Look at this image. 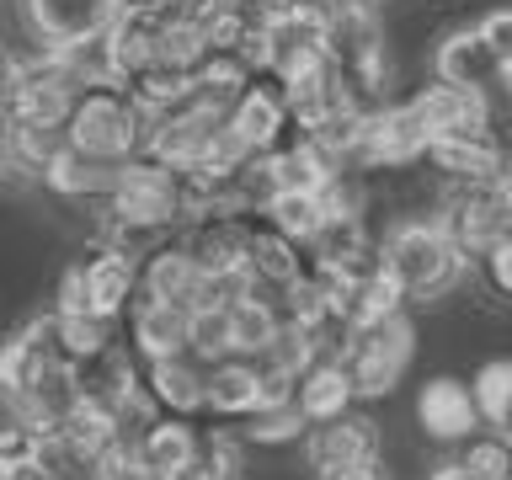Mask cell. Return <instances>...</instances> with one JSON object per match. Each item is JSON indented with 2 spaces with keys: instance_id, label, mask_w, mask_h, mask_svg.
I'll list each match as a JSON object with an SVG mask.
<instances>
[{
  "instance_id": "1",
  "label": "cell",
  "mask_w": 512,
  "mask_h": 480,
  "mask_svg": "<svg viewBox=\"0 0 512 480\" xmlns=\"http://www.w3.org/2000/svg\"><path fill=\"white\" fill-rule=\"evenodd\" d=\"M379 256L390 267V278L406 288L411 304H438L464 283V272L475 262L454 246V235L443 230L438 219H395L379 240Z\"/></svg>"
},
{
  "instance_id": "2",
  "label": "cell",
  "mask_w": 512,
  "mask_h": 480,
  "mask_svg": "<svg viewBox=\"0 0 512 480\" xmlns=\"http://www.w3.org/2000/svg\"><path fill=\"white\" fill-rule=\"evenodd\" d=\"M411 352H416V331L406 315H390V320H374V326H352L347 331V347H342V363L352 384H358V400H379L390 395L411 368Z\"/></svg>"
},
{
  "instance_id": "3",
  "label": "cell",
  "mask_w": 512,
  "mask_h": 480,
  "mask_svg": "<svg viewBox=\"0 0 512 480\" xmlns=\"http://www.w3.org/2000/svg\"><path fill=\"white\" fill-rule=\"evenodd\" d=\"M16 6H22L32 38L54 54L107 38V27L118 22V0H16Z\"/></svg>"
},
{
  "instance_id": "4",
  "label": "cell",
  "mask_w": 512,
  "mask_h": 480,
  "mask_svg": "<svg viewBox=\"0 0 512 480\" xmlns=\"http://www.w3.org/2000/svg\"><path fill=\"white\" fill-rule=\"evenodd\" d=\"M411 416H416V432L427 443H443V448H459L470 432H480V406H475V390L454 374H438L427 379L411 400Z\"/></svg>"
},
{
  "instance_id": "5",
  "label": "cell",
  "mask_w": 512,
  "mask_h": 480,
  "mask_svg": "<svg viewBox=\"0 0 512 480\" xmlns=\"http://www.w3.org/2000/svg\"><path fill=\"white\" fill-rule=\"evenodd\" d=\"M224 123L240 134V144H246L251 155H272L278 144H288L299 134L294 118H288V102H283V86L278 75H256L246 91L230 102V112H224Z\"/></svg>"
},
{
  "instance_id": "6",
  "label": "cell",
  "mask_w": 512,
  "mask_h": 480,
  "mask_svg": "<svg viewBox=\"0 0 512 480\" xmlns=\"http://www.w3.org/2000/svg\"><path fill=\"white\" fill-rule=\"evenodd\" d=\"M422 166L438 182H496L507 166V139L496 128H459V134H438L427 144Z\"/></svg>"
},
{
  "instance_id": "7",
  "label": "cell",
  "mask_w": 512,
  "mask_h": 480,
  "mask_svg": "<svg viewBox=\"0 0 512 480\" xmlns=\"http://www.w3.org/2000/svg\"><path fill=\"white\" fill-rule=\"evenodd\" d=\"M363 459H384V432L368 411H342L336 422H320L304 432V464L315 475L342 470V464H363Z\"/></svg>"
},
{
  "instance_id": "8",
  "label": "cell",
  "mask_w": 512,
  "mask_h": 480,
  "mask_svg": "<svg viewBox=\"0 0 512 480\" xmlns=\"http://www.w3.org/2000/svg\"><path fill=\"white\" fill-rule=\"evenodd\" d=\"M203 443H208V432L192 427V416L155 411L150 422L139 427L134 454L150 464L155 475H166V480H192V475L203 470Z\"/></svg>"
},
{
  "instance_id": "9",
  "label": "cell",
  "mask_w": 512,
  "mask_h": 480,
  "mask_svg": "<svg viewBox=\"0 0 512 480\" xmlns=\"http://www.w3.org/2000/svg\"><path fill=\"white\" fill-rule=\"evenodd\" d=\"M139 288H144V294H155V299L182 304V310H198L203 294H208V272L182 251V240H176V230H171L155 251L139 256Z\"/></svg>"
},
{
  "instance_id": "10",
  "label": "cell",
  "mask_w": 512,
  "mask_h": 480,
  "mask_svg": "<svg viewBox=\"0 0 512 480\" xmlns=\"http://www.w3.org/2000/svg\"><path fill=\"white\" fill-rule=\"evenodd\" d=\"M406 102L422 112L432 139L459 134V128H491V91H464V86H448V80L427 75L422 86H411Z\"/></svg>"
},
{
  "instance_id": "11",
  "label": "cell",
  "mask_w": 512,
  "mask_h": 480,
  "mask_svg": "<svg viewBox=\"0 0 512 480\" xmlns=\"http://www.w3.org/2000/svg\"><path fill=\"white\" fill-rule=\"evenodd\" d=\"M432 75L448 80V86H464V91H496L502 64L491 59V48L475 27H454L432 43Z\"/></svg>"
},
{
  "instance_id": "12",
  "label": "cell",
  "mask_w": 512,
  "mask_h": 480,
  "mask_svg": "<svg viewBox=\"0 0 512 480\" xmlns=\"http://www.w3.org/2000/svg\"><path fill=\"white\" fill-rule=\"evenodd\" d=\"M144 395H150L155 411L198 416L203 400H208V368L192 358V352H176V358H150V363H144Z\"/></svg>"
},
{
  "instance_id": "13",
  "label": "cell",
  "mask_w": 512,
  "mask_h": 480,
  "mask_svg": "<svg viewBox=\"0 0 512 480\" xmlns=\"http://www.w3.org/2000/svg\"><path fill=\"white\" fill-rule=\"evenodd\" d=\"M187 320L192 310L171 299H155V294H134L128 304V336H134V347L144 352V363L150 358H176V352H187Z\"/></svg>"
},
{
  "instance_id": "14",
  "label": "cell",
  "mask_w": 512,
  "mask_h": 480,
  "mask_svg": "<svg viewBox=\"0 0 512 480\" xmlns=\"http://www.w3.org/2000/svg\"><path fill=\"white\" fill-rule=\"evenodd\" d=\"M310 272V246H299L294 235H283L278 224H267L262 214L251 219V283L262 288H294Z\"/></svg>"
},
{
  "instance_id": "15",
  "label": "cell",
  "mask_w": 512,
  "mask_h": 480,
  "mask_svg": "<svg viewBox=\"0 0 512 480\" xmlns=\"http://www.w3.org/2000/svg\"><path fill=\"white\" fill-rule=\"evenodd\" d=\"M294 406L304 411V422H310V427L336 422L342 411H352V406H358V384H352L347 363H342V358H315V363L299 374Z\"/></svg>"
},
{
  "instance_id": "16",
  "label": "cell",
  "mask_w": 512,
  "mask_h": 480,
  "mask_svg": "<svg viewBox=\"0 0 512 480\" xmlns=\"http://www.w3.org/2000/svg\"><path fill=\"white\" fill-rule=\"evenodd\" d=\"M203 411H214L219 422L240 427L251 411H262V368L251 358H224V363H208V400Z\"/></svg>"
},
{
  "instance_id": "17",
  "label": "cell",
  "mask_w": 512,
  "mask_h": 480,
  "mask_svg": "<svg viewBox=\"0 0 512 480\" xmlns=\"http://www.w3.org/2000/svg\"><path fill=\"white\" fill-rule=\"evenodd\" d=\"M187 352L203 368L235 358V315H230V304H203V310H192V320H187Z\"/></svg>"
},
{
  "instance_id": "18",
  "label": "cell",
  "mask_w": 512,
  "mask_h": 480,
  "mask_svg": "<svg viewBox=\"0 0 512 480\" xmlns=\"http://www.w3.org/2000/svg\"><path fill=\"white\" fill-rule=\"evenodd\" d=\"M326 192H278L267 208H262V219L267 224H278L283 235H294L299 246H310V240L320 235V224H326Z\"/></svg>"
},
{
  "instance_id": "19",
  "label": "cell",
  "mask_w": 512,
  "mask_h": 480,
  "mask_svg": "<svg viewBox=\"0 0 512 480\" xmlns=\"http://www.w3.org/2000/svg\"><path fill=\"white\" fill-rule=\"evenodd\" d=\"M459 464L470 480H512V438L502 427H480L459 443Z\"/></svg>"
},
{
  "instance_id": "20",
  "label": "cell",
  "mask_w": 512,
  "mask_h": 480,
  "mask_svg": "<svg viewBox=\"0 0 512 480\" xmlns=\"http://www.w3.org/2000/svg\"><path fill=\"white\" fill-rule=\"evenodd\" d=\"M470 390H475L480 422H486V427H512V358L480 363L475 379H470Z\"/></svg>"
},
{
  "instance_id": "21",
  "label": "cell",
  "mask_w": 512,
  "mask_h": 480,
  "mask_svg": "<svg viewBox=\"0 0 512 480\" xmlns=\"http://www.w3.org/2000/svg\"><path fill=\"white\" fill-rule=\"evenodd\" d=\"M240 432H246V443H299L304 432H310V422H304V411L288 400V406H267V411H251L246 422H240Z\"/></svg>"
},
{
  "instance_id": "22",
  "label": "cell",
  "mask_w": 512,
  "mask_h": 480,
  "mask_svg": "<svg viewBox=\"0 0 512 480\" xmlns=\"http://www.w3.org/2000/svg\"><path fill=\"white\" fill-rule=\"evenodd\" d=\"M475 272H480V283H486L491 299H507L512 304V230L496 240V246H486V251L475 256Z\"/></svg>"
},
{
  "instance_id": "23",
  "label": "cell",
  "mask_w": 512,
  "mask_h": 480,
  "mask_svg": "<svg viewBox=\"0 0 512 480\" xmlns=\"http://www.w3.org/2000/svg\"><path fill=\"white\" fill-rule=\"evenodd\" d=\"M475 32L486 38L491 59L502 64V70H512V6H496V11H486V16L475 22Z\"/></svg>"
},
{
  "instance_id": "24",
  "label": "cell",
  "mask_w": 512,
  "mask_h": 480,
  "mask_svg": "<svg viewBox=\"0 0 512 480\" xmlns=\"http://www.w3.org/2000/svg\"><path fill=\"white\" fill-rule=\"evenodd\" d=\"M224 6H230V0H171V16L176 22H192V27H208Z\"/></svg>"
},
{
  "instance_id": "25",
  "label": "cell",
  "mask_w": 512,
  "mask_h": 480,
  "mask_svg": "<svg viewBox=\"0 0 512 480\" xmlns=\"http://www.w3.org/2000/svg\"><path fill=\"white\" fill-rule=\"evenodd\" d=\"M315 480H390V464L384 459H363V464H342V470H326Z\"/></svg>"
},
{
  "instance_id": "26",
  "label": "cell",
  "mask_w": 512,
  "mask_h": 480,
  "mask_svg": "<svg viewBox=\"0 0 512 480\" xmlns=\"http://www.w3.org/2000/svg\"><path fill=\"white\" fill-rule=\"evenodd\" d=\"M496 192H502V203H507V230H512V150H507L502 176H496Z\"/></svg>"
},
{
  "instance_id": "27",
  "label": "cell",
  "mask_w": 512,
  "mask_h": 480,
  "mask_svg": "<svg viewBox=\"0 0 512 480\" xmlns=\"http://www.w3.org/2000/svg\"><path fill=\"white\" fill-rule=\"evenodd\" d=\"M427 480H470V470H464L459 459H443L438 470H427Z\"/></svg>"
},
{
  "instance_id": "28",
  "label": "cell",
  "mask_w": 512,
  "mask_h": 480,
  "mask_svg": "<svg viewBox=\"0 0 512 480\" xmlns=\"http://www.w3.org/2000/svg\"><path fill=\"white\" fill-rule=\"evenodd\" d=\"M192 480H214V475H203V470H198V475H192Z\"/></svg>"
}]
</instances>
